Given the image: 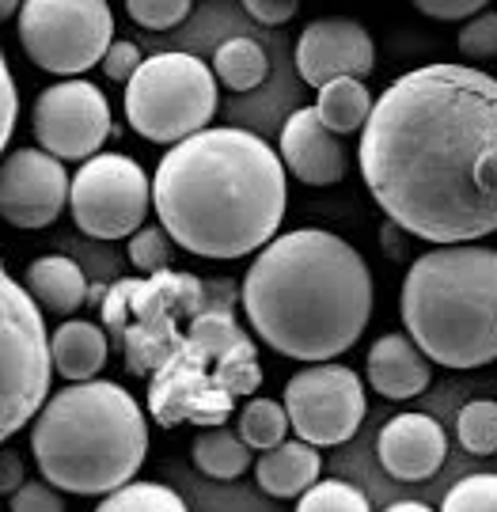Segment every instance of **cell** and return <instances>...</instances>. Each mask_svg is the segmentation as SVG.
I'll list each match as a JSON object with an SVG mask.
<instances>
[{
  "mask_svg": "<svg viewBox=\"0 0 497 512\" xmlns=\"http://www.w3.org/2000/svg\"><path fill=\"white\" fill-rule=\"evenodd\" d=\"M422 16L429 19H444V23H463V19L486 12L490 0H410Z\"/></svg>",
  "mask_w": 497,
  "mask_h": 512,
  "instance_id": "836d02e7",
  "label": "cell"
},
{
  "mask_svg": "<svg viewBox=\"0 0 497 512\" xmlns=\"http://www.w3.org/2000/svg\"><path fill=\"white\" fill-rule=\"evenodd\" d=\"M69 171L46 148H16L0 164V217L12 228H50L69 205Z\"/></svg>",
  "mask_w": 497,
  "mask_h": 512,
  "instance_id": "4fadbf2b",
  "label": "cell"
},
{
  "mask_svg": "<svg viewBox=\"0 0 497 512\" xmlns=\"http://www.w3.org/2000/svg\"><path fill=\"white\" fill-rule=\"evenodd\" d=\"M19 42L42 73L80 76L111 50L114 12L107 0H23Z\"/></svg>",
  "mask_w": 497,
  "mask_h": 512,
  "instance_id": "9c48e42d",
  "label": "cell"
},
{
  "mask_svg": "<svg viewBox=\"0 0 497 512\" xmlns=\"http://www.w3.org/2000/svg\"><path fill=\"white\" fill-rule=\"evenodd\" d=\"M285 410L296 437L315 448H334L346 444L365 421V384L353 368L319 361L289 376Z\"/></svg>",
  "mask_w": 497,
  "mask_h": 512,
  "instance_id": "8fae6325",
  "label": "cell"
},
{
  "mask_svg": "<svg viewBox=\"0 0 497 512\" xmlns=\"http://www.w3.org/2000/svg\"><path fill=\"white\" fill-rule=\"evenodd\" d=\"M365 380L372 384L376 395L384 399H414L422 395L429 380H433V368H429V357H425L418 342L410 334H384L376 346L369 349V361H365Z\"/></svg>",
  "mask_w": 497,
  "mask_h": 512,
  "instance_id": "e0dca14e",
  "label": "cell"
},
{
  "mask_svg": "<svg viewBox=\"0 0 497 512\" xmlns=\"http://www.w3.org/2000/svg\"><path fill=\"white\" fill-rule=\"evenodd\" d=\"M384 512H433V509L422 505V501H395V505H387Z\"/></svg>",
  "mask_w": 497,
  "mask_h": 512,
  "instance_id": "74e56055",
  "label": "cell"
},
{
  "mask_svg": "<svg viewBox=\"0 0 497 512\" xmlns=\"http://www.w3.org/2000/svg\"><path fill=\"white\" fill-rule=\"evenodd\" d=\"M357 156L395 228L433 247L479 243L497 232V76L452 61L399 76Z\"/></svg>",
  "mask_w": 497,
  "mask_h": 512,
  "instance_id": "6da1fadb",
  "label": "cell"
},
{
  "mask_svg": "<svg viewBox=\"0 0 497 512\" xmlns=\"http://www.w3.org/2000/svg\"><path fill=\"white\" fill-rule=\"evenodd\" d=\"M12 512H65V501L50 482H23L12 494Z\"/></svg>",
  "mask_w": 497,
  "mask_h": 512,
  "instance_id": "1f68e13d",
  "label": "cell"
},
{
  "mask_svg": "<svg viewBox=\"0 0 497 512\" xmlns=\"http://www.w3.org/2000/svg\"><path fill=\"white\" fill-rule=\"evenodd\" d=\"M456 440L471 456H497V403L475 399L456 418Z\"/></svg>",
  "mask_w": 497,
  "mask_h": 512,
  "instance_id": "484cf974",
  "label": "cell"
},
{
  "mask_svg": "<svg viewBox=\"0 0 497 512\" xmlns=\"http://www.w3.org/2000/svg\"><path fill=\"white\" fill-rule=\"evenodd\" d=\"M95 512H190L186 501L164 482H126L107 494Z\"/></svg>",
  "mask_w": 497,
  "mask_h": 512,
  "instance_id": "d4e9b609",
  "label": "cell"
},
{
  "mask_svg": "<svg viewBox=\"0 0 497 512\" xmlns=\"http://www.w3.org/2000/svg\"><path fill=\"white\" fill-rule=\"evenodd\" d=\"M73 220L92 239H129L145 228L152 209V183L145 167L122 152H99L73 175Z\"/></svg>",
  "mask_w": 497,
  "mask_h": 512,
  "instance_id": "30bf717a",
  "label": "cell"
},
{
  "mask_svg": "<svg viewBox=\"0 0 497 512\" xmlns=\"http://www.w3.org/2000/svg\"><path fill=\"white\" fill-rule=\"evenodd\" d=\"M23 8V0H0V19H12Z\"/></svg>",
  "mask_w": 497,
  "mask_h": 512,
  "instance_id": "f35d334b",
  "label": "cell"
},
{
  "mask_svg": "<svg viewBox=\"0 0 497 512\" xmlns=\"http://www.w3.org/2000/svg\"><path fill=\"white\" fill-rule=\"evenodd\" d=\"M376 456L391 478L399 482H422L433 478L448 456V437L429 414H395L380 429Z\"/></svg>",
  "mask_w": 497,
  "mask_h": 512,
  "instance_id": "2e32d148",
  "label": "cell"
},
{
  "mask_svg": "<svg viewBox=\"0 0 497 512\" xmlns=\"http://www.w3.org/2000/svg\"><path fill=\"white\" fill-rule=\"evenodd\" d=\"M31 129L38 148L65 160H92L111 137V103L92 80H61L35 99Z\"/></svg>",
  "mask_w": 497,
  "mask_h": 512,
  "instance_id": "7c38bea8",
  "label": "cell"
},
{
  "mask_svg": "<svg viewBox=\"0 0 497 512\" xmlns=\"http://www.w3.org/2000/svg\"><path fill=\"white\" fill-rule=\"evenodd\" d=\"M171 243L175 239L167 236L164 228H141L129 236V262L148 277L164 274V270H171V258H175Z\"/></svg>",
  "mask_w": 497,
  "mask_h": 512,
  "instance_id": "f1b7e54d",
  "label": "cell"
},
{
  "mask_svg": "<svg viewBox=\"0 0 497 512\" xmlns=\"http://www.w3.org/2000/svg\"><path fill=\"white\" fill-rule=\"evenodd\" d=\"M152 209L190 255L217 262L255 255L289 209L285 160L247 129H202L156 164Z\"/></svg>",
  "mask_w": 497,
  "mask_h": 512,
  "instance_id": "3957f363",
  "label": "cell"
},
{
  "mask_svg": "<svg viewBox=\"0 0 497 512\" xmlns=\"http://www.w3.org/2000/svg\"><path fill=\"white\" fill-rule=\"evenodd\" d=\"M107 353H111L107 334L99 323H88V319H69L50 334V357L61 380H73V384L95 380L107 365Z\"/></svg>",
  "mask_w": 497,
  "mask_h": 512,
  "instance_id": "d6986e66",
  "label": "cell"
},
{
  "mask_svg": "<svg viewBox=\"0 0 497 512\" xmlns=\"http://www.w3.org/2000/svg\"><path fill=\"white\" fill-rule=\"evenodd\" d=\"M50 376L54 357L42 308L0 258V444L38 418L50 395Z\"/></svg>",
  "mask_w": 497,
  "mask_h": 512,
  "instance_id": "ba28073f",
  "label": "cell"
},
{
  "mask_svg": "<svg viewBox=\"0 0 497 512\" xmlns=\"http://www.w3.org/2000/svg\"><path fill=\"white\" fill-rule=\"evenodd\" d=\"M194 0H126V12L145 31H171L190 16Z\"/></svg>",
  "mask_w": 497,
  "mask_h": 512,
  "instance_id": "f546056e",
  "label": "cell"
},
{
  "mask_svg": "<svg viewBox=\"0 0 497 512\" xmlns=\"http://www.w3.org/2000/svg\"><path fill=\"white\" fill-rule=\"evenodd\" d=\"M285 171L304 186H334L346 179V148L338 133L319 122L315 107H300L281 126Z\"/></svg>",
  "mask_w": 497,
  "mask_h": 512,
  "instance_id": "9a60e30c",
  "label": "cell"
},
{
  "mask_svg": "<svg viewBox=\"0 0 497 512\" xmlns=\"http://www.w3.org/2000/svg\"><path fill=\"white\" fill-rule=\"evenodd\" d=\"M441 512H497V475L482 471V475L460 478L444 494Z\"/></svg>",
  "mask_w": 497,
  "mask_h": 512,
  "instance_id": "83f0119b",
  "label": "cell"
},
{
  "mask_svg": "<svg viewBox=\"0 0 497 512\" xmlns=\"http://www.w3.org/2000/svg\"><path fill=\"white\" fill-rule=\"evenodd\" d=\"M315 114L319 122L331 129V133H357L365 129L372 114V95L365 88V80L357 76H342V80H331L319 88V103H315Z\"/></svg>",
  "mask_w": 497,
  "mask_h": 512,
  "instance_id": "44dd1931",
  "label": "cell"
},
{
  "mask_svg": "<svg viewBox=\"0 0 497 512\" xmlns=\"http://www.w3.org/2000/svg\"><path fill=\"white\" fill-rule=\"evenodd\" d=\"M240 304L266 346L293 361H334L357 346L372 315V270L323 228L274 236L243 274Z\"/></svg>",
  "mask_w": 497,
  "mask_h": 512,
  "instance_id": "277c9868",
  "label": "cell"
},
{
  "mask_svg": "<svg viewBox=\"0 0 497 512\" xmlns=\"http://www.w3.org/2000/svg\"><path fill=\"white\" fill-rule=\"evenodd\" d=\"M376 65L372 35L353 19H315L296 38V73L304 84L323 88L342 76H369Z\"/></svg>",
  "mask_w": 497,
  "mask_h": 512,
  "instance_id": "5bb4252c",
  "label": "cell"
},
{
  "mask_svg": "<svg viewBox=\"0 0 497 512\" xmlns=\"http://www.w3.org/2000/svg\"><path fill=\"white\" fill-rule=\"evenodd\" d=\"M399 311L406 334L441 368L497 361V251L482 243L425 251L406 270Z\"/></svg>",
  "mask_w": 497,
  "mask_h": 512,
  "instance_id": "8992f818",
  "label": "cell"
},
{
  "mask_svg": "<svg viewBox=\"0 0 497 512\" xmlns=\"http://www.w3.org/2000/svg\"><path fill=\"white\" fill-rule=\"evenodd\" d=\"M31 456L42 478L80 497H107L133 482L148 456V421L122 384L61 387L31 421Z\"/></svg>",
  "mask_w": 497,
  "mask_h": 512,
  "instance_id": "5b68a950",
  "label": "cell"
},
{
  "mask_svg": "<svg viewBox=\"0 0 497 512\" xmlns=\"http://www.w3.org/2000/svg\"><path fill=\"white\" fill-rule=\"evenodd\" d=\"M194 463L209 478H240L251 467V448L243 437L228 433V425H209L194 437Z\"/></svg>",
  "mask_w": 497,
  "mask_h": 512,
  "instance_id": "603a6c76",
  "label": "cell"
},
{
  "mask_svg": "<svg viewBox=\"0 0 497 512\" xmlns=\"http://www.w3.org/2000/svg\"><path fill=\"white\" fill-rule=\"evenodd\" d=\"M16 118H19V92H16V80H12V69H8V61L0 54V156H4V148L12 141Z\"/></svg>",
  "mask_w": 497,
  "mask_h": 512,
  "instance_id": "d6a6232c",
  "label": "cell"
},
{
  "mask_svg": "<svg viewBox=\"0 0 497 512\" xmlns=\"http://www.w3.org/2000/svg\"><path fill=\"white\" fill-rule=\"evenodd\" d=\"M323 471L319 448L308 440H281L277 448L262 452V459L255 463L258 486L270 497H300L304 490H312Z\"/></svg>",
  "mask_w": 497,
  "mask_h": 512,
  "instance_id": "ac0fdd59",
  "label": "cell"
},
{
  "mask_svg": "<svg viewBox=\"0 0 497 512\" xmlns=\"http://www.w3.org/2000/svg\"><path fill=\"white\" fill-rule=\"evenodd\" d=\"M243 8L262 27H281L300 12V0H243Z\"/></svg>",
  "mask_w": 497,
  "mask_h": 512,
  "instance_id": "d590c367",
  "label": "cell"
},
{
  "mask_svg": "<svg viewBox=\"0 0 497 512\" xmlns=\"http://www.w3.org/2000/svg\"><path fill=\"white\" fill-rule=\"evenodd\" d=\"M27 293L35 296L38 308H46L50 315H73L84 300H88V277L76 266L73 258L46 255L35 258L23 274Z\"/></svg>",
  "mask_w": 497,
  "mask_h": 512,
  "instance_id": "ffe728a7",
  "label": "cell"
},
{
  "mask_svg": "<svg viewBox=\"0 0 497 512\" xmlns=\"http://www.w3.org/2000/svg\"><path fill=\"white\" fill-rule=\"evenodd\" d=\"M202 289L198 277L164 270L145 281H118L103 300V323L122 338L126 368L152 376L148 410L160 425H224L232 399L262 384L255 346L228 311L232 285H217L179 334V315Z\"/></svg>",
  "mask_w": 497,
  "mask_h": 512,
  "instance_id": "7a4b0ae2",
  "label": "cell"
},
{
  "mask_svg": "<svg viewBox=\"0 0 497 512\" xmlns=\"http://www.w3.org/2000/svg\"><path fill=\"white\" fill-rule=\"evenodd\" d=\"M213 76L228 92H255L270 76V57L255 38H228L213 50Z\"/></svg>",
  "mask_w": 497,
  "mask_h": 512,
  "instance_id": "7402d4cb",
  "label": "cell"
},
{
  "mask_svg": "<svg viewBox=\"0 0 497 512\" xmlns=\"http://www.w3.org/2000/svg\"><path fill=\"white\" fill-rule=\"evenodd\" d=\"M141 46L137 42H111V50L103 54V73L111 76L114 84H129L133 73L141 69Z\"/></svg>",
  "mask_w": 497,
  "mask_h": 512,
  "instance_id": "e575fe53",
  "label": "cell"
},
{
  "mask_svg": "<svg viewBox=\"0 0 497 512\" xmlns=\"http://www.w3.org/2000/svg\"><path fill=\"white\" fill-rule=\"evenodd\" d=\"M456 46L471 61H490V57H497V12H479V16L463 19Z\"/></svg>",
  "mask_w": 497,
  "mask_h": 512,
  "instance_id": "4dcf8cb0",
  "label": "cell"
},
{
  "mask_svg": "<svg viewBox=\"0 0 497 512\" xmlns=\"http://www.w3.org/2000/svg\"><path fill=\"white\" fill-rule=\"evenodd\" d=\"M23 486V459L0 444V494H16Z\"/></svg>",
  "mask_w": 497,
  "mask_h": 512,
  "instance_id": "8d00e7d4",
  "label": "cell"
},
{
  "mask_svg": "<svg viewBox=\"0 0 497 512\" xmlns=\"http://www.w3.org/2000/svg\"><path fill=\"white\" fill-rule=\"evenodd\" d=\"M289 410L277 399H251V403L240 410V437L251 452H270L281 440L289 437Z\"/></svg>",
  "mask_w": 497,
  "mask_h": 512,
  "instance_id": "cb8c5ba5",
  "label": "cell"
},
{
  "mask_svg": "<svg viewBox=\"0 0 497 512\" xmlns=\"http://www.w3.org/2000/svg\"><path fill=\"white\" fill-rule=\"evenodd\" d=\"M217 114V76L194 54L145 57L126 84V122L152 145H179L209 129Z\"/></svg>",
  "mask_w": 497,
  "mask_h": 512,
  "instance_id": "52a82bcc",
  "label": "cell"
},
{
  "mask_svg": "<svg viewBox=\"0 0 497 512\" xmlns=\"http://www.w3.org/2000/svg\"><path fill=\"white\" fill-rule=\"evenodd\" d=\"M296 512H372L369 497L361 494L353 482L331 478V482H315L312 490H304L296 501Z\"/></svg>",
  "mask_w": 497,
  "mask_h": 512,
  "instance_id": "4316f807",
  "label": "cell"
}]
</instances>
